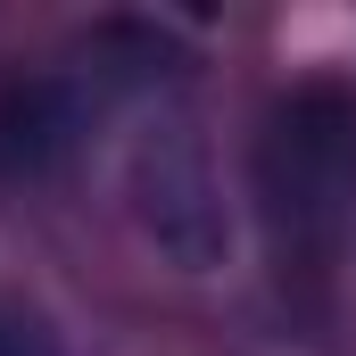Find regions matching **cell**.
Returning <instances> with one entry per match:
<instances>
[{"label": "cell", "instance_id": "1", "mask_svg": "<svg viewBox=\"0 0 356 356\" xmlns=\"http://www.w3.org/2000/svg\"><path fill=\"white\" fill-rule=\"evenodd\" d=\"M257 216L290 290H323L356 232V91L307 75L257 133Z\"/></svg>", "mask_w": 356, "mask_h": 356}, {"label": "cell", "instance_id": "3", "mask_svg": "<svg viewBox=\"0 0 356 356\" xmlns=\"http://www.w3.org/2000/svg\"><path fill=\"white\" fill-rule=\"evenodd\" d=\"M0 356H58V332H50L33 307L0 298Z\"/></svg>", "mask_w": 356, "mask_h": 356}, {"label": "cell", "instance_id": "2", "mask_svg": "<svg viewBox=\"0 0 356 356\" xmlns=\"http://www.w3.org/2000/svg\"><path fill=\"white\" fill-rule=\"evenodd\" d=\"M133 207H141V232L175 257V266H216L224 257V199H216V166H207V141L191 133V116H158L133 149Z\"/></svg>", "mask_w": 356, "mask_h": 356}]
</instances>
